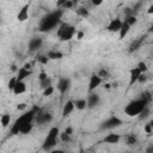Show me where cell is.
Here are the masks:
<instances>
[{"mask_svg":"<svg viewBox=\"0 0 153 153\" xmlns=\"http://www.w3.org/2000/svg\"><path fill=\"white\" fill-rule=\"evenodd\" d=\"M71 88V79L69 78H60L57 81V90L61 94H65Z\"/></svg>","mask_w":153,"mask_h":153,"instance_id":"cell-8","label":"cell"},{"mask_svg":"<svg viewBox=\"0 0 153 153\" xmlns=\"http://www.w3.org/2000/svg\"><path fill=\"white\" fill-rule=\"evenodd\" d=\"M122 120L118 118L117 116H110L109 118H106L103 123H102V129L103 130H111V129H115V128H118L121 124H122Z\"/></svg>","mask_w":153,"mask_h":153,"instance_id":"cell-6","label":"cell"},{"mask_svg":"<svg viewBox=\"0 0 153 153\" xmlns=\"http://www.w3.org/2000/svg\"><path fill=\"white\" fill-rule=\"evenodd\" d=\"M36 114H37V108H32L29 111H26L23 115H20L16 120V122L13 123V126L11 127V134L12 135H18L20 128L24 124H27V123H32L33 122V120L36 118Z\"/></svg>","mask_w":153,"mask_h":153,"instance_id":"cell-2","label":"cell"},{"mask_svg":"<svg viewBox=\"0 0 153 153\" xmlns=\"http://www.w3.org/2000/svg\"><path fill=\"white\" fill-rule=\"evenodd\" d=\"M47 57H48V60H60L63 57V54L59 50H50V51H48Z\"/></svg>","mask_w":153,"mask_h":153,"instance_id":"cell-20","label":"cell"},{"mask_svg":"<svg viewBox=\"0 0 153 153\" xmlns=\"http://www.w3.org/2000/svg\"><path fill=\"white\" fill-rule=\"evenodd\" d=\"M110 86H111V85H110L109 82H106V84L104 85V87H105V88H110Z\"/></svg>","mask_w":153,"mask_h":153,"instance_id":"cell-48","label":"cell"},{"mask_svg":"<svg viewBox=\"0 0 153 153\" xmlns=\"http://www.w3.org/2000/svg\"><path fill=\"white\" fill-rule=\"evenodd\" d=\"M121 140V136L118 134H115V133H111V134H108L106 136H104L103 139V142L105 143H109V145H116Z\"/></svg>","mask_w":153,"mask_h":153,"instance_id":"cell-14","label":"cell"},{"mask_svg":"<svg viewBox=\"0 0 153 153\" xmlns=\"http://www.w3.org/2000/svg\"><path fill=\"white\" fill-rule=\"evenodd\" d=\"M54 91H55V88H54L53 85H51V86H49V87H47V88L43 90V96H44V97H49V96H51V94L54 93Z\"/></svg>","mask_w":153,"mask_h":153,"instance_id":"cell-33","label":"cell"},{"mask_svg":"<svg viewBox=\"0 0 153 153\" xmlns=\"http://www.w3.org/2000/svg\"><path fill=\"white\" fill-rule=\"evenodd\" d=\"M75 33H76V29L73 25L61 23L57 27V36H59L60 41H62V42L71 41L75 36Z\"/></svg>","mask_w":153,"mask_h":153,"instance_id":"cell-5","label":"cell"},{"mask_svg":"<svg viewBox=\"0 0 153 153\" xmlns=\"http://www.w3.org/2000/svg\"><path fill=\"white\" fill-rule=\"evenodd\" d=\"M137 69L141 72V73H147V71H148V67H147V65H146V62H143V61H141V62H139L137 63Z\"/></svg>","mask_w":153,"mask_h":153,"instance_id":"cell-30","label":"cell"},{"mask_svg":"<svg viewBox=\"0 0 153 153\" xmlns=\"http://www.w3.org/2000/svg\"><path fill=\"white\" fill-rule=\"evenodd\" d=\"M74 109L76 110H85L86 109V99H76L74 100Z\"/></svg>","mask_w":153,"mask_h":153,"instance_id":"cell-21","label":"cell"},{"mask_svg":"<svg viewBox=\"0 0 153 153\" xmlns=\"http://www.w3.org/2000/svg\"><path fill=\"white\" fill-rule=\"evenodd\" d=\"M100 103V97L98 93L96 92H91L88 93V97L86 99V109H94L96 106H98Z\"/></svg>","mask_w":153,"mask_h":153,"instance_id":"cell-7","label":"cell"},{"mask_svg":"<svg viewBox=\"0 0 153 153\" xmlns=\"http://www.w3.org/2000/svg\"><path fill=\"white\" fill-rule=\"evenodd\" d=\"M73 110H74V102L73 100L66 102L65 105H63V109H62V117L65 118V117L69 116L73 112Z\"/></svg>","mask_w":153,"mask_h":153,"instance_id":"cell-16","label":"cell"},{"mask_svg":"<svg viewBox=\"0 0 153 153\" xmlns=\"http://www.w3.org/2000/svg\"><path fill=\"white\" fill-rule=\"evenodd\" d=\"M103 4V0H92V5L93 6H99Z\"/></svg>","mask_w":153,"mask_h":153,"instance_id":"cell-43","label":"cell"},{"mask_svg":"<svg viewBox=\"0 0 153 153\" xmlns=\"http://www.w3.org/2000/svg\"><path fill=\"white\" fill-rule=\"evenodd\" d=\"M136 22H137V19H136V16H126V19H124V23H127L130 27L133 26V25H135L136 24Z\"/></svg>","mask_w":153,"mask_h":153,"instance_id":"cell-25","label":"cell"},{"mask_svg":"<svg viewBox=\"0 0 153 153\" xmlns=\"http://www.w3.org/2000/svg\"><path fill=\"white\" fill-rule=\"evenodd\" d=\"M141 98L145 99V100H147V102L149 103L151 99H152V97H151V92H149V91H145V92H142V93H141Z\"/></svg>","mask_w":153,"mask_h":153,"instance_id":"cell-35","label":"cell"},{"mask_svg":"<svg viewBox=\"0 0 153 153\" xmlns=\"http://www.w3.org/2000/svg\"><path fill=\"white\" fill-rule=\"evenodd\" d=\"M148 102L142 99V98H139V99H135V100H131L129 102L126 108H124V114L129 117H134V116H139V114L148 106Z\"/></svg>","mask_w":153,"mask_h":153,"instance_id":"cell-3","label":"cell"},{"mask_svg":"<svg viewBox=\"0 0 153 153\" xmlns=\"http://www.w3.org/2000/svg\"><path fill=\"white\" fill-rule=\"evenodd\" d=\"M102 82H103V80H102L97 74L91 75V76H90V81H88V93L93 92Z\"/></svg>","mask_w":153,"mask_h":153,"instance_id":"cell-11","label":"cell"},{"mask_svg":"<svg viewBox=\"0 0 153 153\" xmlns=\"http://www.w3.org/2000/svg\"><path fill=\"white\" fill-rule=\"evenodd\" d=\"M65 133H66L67 135H69V136H71V135L73 134V128H72V127H67V128L65 129Z\"/></svg>","mask_w":153,"mask_h":153,"instance_id":"cell-42","label":"cell"},{"mask_svg":"<svg viewBox=\"0 0 153 153\" xmlns=\"http://www.w3.org/2000/svg\"><path fill=\"white\" fill-rule=\"evenodd\" d=\"M59 136H60V139H61L62 141H65V142H66V141H69V139H71V136H69V135H67L65 131L60 133V135H59Z\"/></svg>","mask_w":153,"mask_h":153,"instance_id":"cell-38","label":"cell"},{"mask_svg":"<svg viewBox=\"0 0 153 153\" xmlns=\"http://www.w3.org/2000/svg\"><path fill=\"white\" fill-rule=\"evenodd\" d=\"M18 73H17V81H24L30 74H31V71H27V69H25L24 67H22V68H19L18 71H17Z\"/></svg>","mask_w":153,"mask_h":153,"instance_id":"cell-18","label":"cell"},{"mask_svg":"<svg viewBox=\"0 0 153 153\" xmlns=\"http://www.w3.org/2000/svg\"><path fill=\"white\" fill-rule=\"evenodd\" d=\"M26 91V84L24 81H17L16 82V86L13 87L12 92L16 94V96H19L22 93H24Z\"/></svg>","mask_w":153,"mask_h":153,"instance_id":"cell-17","label":"cell"},{"mask_svg":"<svg viewBox=\"0 0 153 153\" xmlns=\"http://www.w3.org/2000/svg\"><path fill=\"white\" fill-rule=\"evenodd\" d=\"M62 16H63V11H62L61 8H57V10H55V11H51V12H49L48 14H45V16L41 19V22H39V24H38L39 31H42V32H48V31L55 29L56 26H59V25L61 24V18H62Z\"/></svg>","mask_w":153,"mask_h":153,"instance_id":"cell-1","label":"cell"},{"mask_svg":"<svg viewBox=\"0 0 153 153\" xmlns=\"http://www.w3.org/2000/svg\"><path fill=\"white\" fill-rule=\"evenodd\" d=\"M26 104L25 103H19L18 105H17V110H24V109H26Z\"/></svg>","mask_w":153,"mask_h":153,"instance_id":"cell-41","label":"cell"},{"mask_svg":"<svg viewBox=\"0 0 153 153\" xmlns=\"http://www.w3.org/2000/svg\"><path fill=\"white\" fill-rule=\"evenodd\" d=\"M53 115L49 112H41L38 114V116L36 117V121L38 124H49L53 121Z\"/></svg>","mask_w":153,"mask_h":153,"instance_id":"cell-12","label":"cell"},{"mask_svg":"<svg viewBox=\"0 0 153 153\" xmlns=\"http://www.w3.org/2000/svg\"><path fill=\"white\" fill-rule=\"evenodd\" d=\"M42 44H43V39H42L41 37H32V38L29 41V44H27L29 51H30V53L37 51V50L42 47Z\"/></svg>","mask_w":153,"mask_h":153,"instance_id":"cell-9","label":"cell"},{"mask_svg":"<svg viewBox=\"0 0 153 153\" xmlns=\"http://www.w3.org/2000/svg\"><path fill=\"white\" fill-rule=\"evenodd\" d=\"M76 14L80 16V17H82V18H87L90 16V12H88V10L86 7H79L76 10Z\"/></svg>","mask_w":153,"mask_h":153,"instance_id":"cell-24","label":"cell"},{"mask_svg":"<svg viewBox=\"0 0 153 153\" xmlns=\"http://www.w3.org/2000/svg\"><path fill=\"white\" fill-rule=\"evenodd\" d=\"M11 69H12V71H18V69H17V66H16V65H12V66H11Z\"/></svg>","mask_w":153,"mask_h":153,"instance_id":"cell-47","label":"cell"},{"mask_svg":"<svg viewBox=\"0 0 153 153\" xmlns=\"http://www.w3.org/2000/svg\"><path fill=\"white\" fill-rule=\"evenodd\" d=\"M149 112H151L149 108H148V106H147V108H145V109L139 114V118H140V120H146V118L149 116Z\"/></svg>","mask_w":153,"mask_h":153,"instance_id":"cell-29","label":"cell"},{"mask_svg":"<svg viewBox=\"0 0 153 153\" xmlns=\"http://www.w3.org/2000/svg\"><path fill=\"white\" fill-rule=\"evenodd\" d=\"M141 43H142V38H140V39H137V41H134V42L130 44V47H129V51H130V53H133V51L137 50V49L140 48Z\"/></svg>","mask_w":153,"mask_h":153,"instance_id":"cell-26","label":"cell"},{"mask_svg":"<svg viewBox=\"0 0 153 153\" xmlns=\"http://www.w3.org/2000/svg\"><path fill=\"white\" fill-rule=\"evenodd\" d=\"M33 128V124L32 123H27V124H24L20 130H19V134H29Z\"/></svg>","mask_w":153,"mask_h":153,"instance_id":"cell-23","label":"cell"},{"mask_svg":"<svg viewBox=\"0 0 153 153\" xmlns=\"http://www.w3.org/2000/svg\"><path fill=\"white\" fill-rule=\"evenodd\" d=\"M0 23H1V22H0Z\"/></svg>","mask_w":153,"mask_h":153,"instance_id":"cell-49","label":"cell"},{"mask_svg":"<svg viewBox=\"0 0 153 153\" xmlns=\"http://www.w3.org/2000/svg\"><path fill=\"white\" fill-rule=\"evenodd\" d=\"M143 130H145V133H146V134L151 135V134L153 133V124H152V122L146 123V124H145V127H143Z\"/></svg>","mask_w":153,"mask_h":153,"instance_id":"cell-32","label":"cell"},{"mask_svg":"<svg viewBox=\"0 0 153 153\" xmlns=\"http://www.w3.org/2000/svg\"><path fill=\"white\" fill-rule=\"evenodd\" d=\"M37 60H38L42 65H45V63H48V61H49L48 57H47V55H41V56L37 57Z\"/></svg>","mask_w":153,"mask_h":153,"instance_id":"cell-37","label":"cell"},{"mask_svg":"<svg viewBox=\"0 0 153 153\" xmlns=\"http://www.w3.org/2000/svg\"><path fill=\"white\" fill-rule=\"evenodd\" d=\"M74 5H75L74 1H72V0H65L63 5L61 6V10H62V11H63V10H69V8H72Z\"/></svg>","mask_w":153,"mask_h":153,"instance_id":"cell-28","label":"cell"},{"mask_svg":"<svg viewBox=\"0 0 153 153\" xmlns=\"http://www.w3.org/2000/svg\"><path fill=\"white\" fill-rule=\"evenodd\" d=\"M60 129L57 127H53L50 128V130L48 131V135L45 136L43 143H42V149L48 152V151H51L56 145H57V137L60 135Z\"/></svg>","mask_w":153,"mask_h":153,"instance_id":"cell-4","label":"cell"},{"mask_svg":"<svg viewBox=\"0 0 153 153\" xmlns=\"http://www.w3.org/2000/svg\"><path fill=\"white\" fill-rule=\"evenodd\" d=\"M29 8H30V5L29 4H25L18 12L17 14V20L18 22H25L27 18H29Z\"/></svg>","mask_w":153,"mask_h":153,"instance_id":"cell-13","label":"cell"},{"mask_svg":"<svg viewBox=\"0 0 153 153\" xmlns=\"http://www.w3.org/2000/svg\"><path fill=\"white\" fill-rule=\"evenodd\" d=\"M126 141H127V145L133 146V145H135V143L137 142V137H136V135H134V134H129V135L126 137Z\"/></svg>","mask_w":153,"mask_h":153,"instance_id":"cell-27","label":"cell"},{"mask_svg":"<svg viewBox=\"0 0 153 153\" xmlns=\"http://www.w3.org/2000/svg\"><path fill=\"white\" fill-rule=\"evenodd\" d=\"M47 78H49V76H48V74H47L45 72H41V73L38 74V81H42V80H45Z\"/></svg>","mask_w":153,"mask_h":153,"instance_id":"cell-40","label":"cell"},{"mask_svg":"<svg viewBox=\"0 0 153 153\" xmlns=\"http://www.w3.org/2000/svg\"><path fill=\"white\" fill-rule=\"evenodd\" d=\"M50 153H65V151L63 149H51Z\"/></svg>","mask_w":153,"mask_h":153,"instance_id":"cell-45","label":"cell"},{"mask_svg":"<svg viewBox=\"0 0 153 153\" xmlns=\"http://www.w3.org/2000/svg\"><path fill=\"white\" fill-rule=\"evenodd\" d=\"M146 80H147V75H146L145 73H141L140 76H139V79H137V82L143 84V82H146Z\"/></svg>","mask_w":153,"mask_h":153,"instance_id":"cell-39","label":"cell"},{"mask_svg":"<svg viewBox=\"0 0 153 153\" xmlns=\"http://www.w3.org/2000/svg\"><path fill=\"white\" fill-rule=\"evenodd\" d=\"M147 12H148L149 14H152V13H153V5H151V6L148 7V11H147Z\"/></svg>","mask_w":153,"mask_h":153,"instance_id":"cell-46","label":"cell"},{"mask_svg":"<svg viewBox=\"0 0 153 153\" xmlns=\"http://www.w3.org/2000/svg\"><path fill=\"white\" fill-rule=\"evenodd\" d=\"M16 82H17V78H16V76H13V78H11V79H10V81L7 82V87H8V90H10V91H12V90H13V87L16 86Z\"/></svg>","mask_w":153,"mask_h":153,"instance_id":"cell-34","label":"cell"},{"mask_svg":"<svg viewBox=\"0 0 153 153\" xmlns=\"http://www.w3.org/2000/svg\"><path fill=\"white\" fill-rule=\"evenodd\" d=\"M122 23H123V20H122L121 18L111 19L110 23H109L108 26H106V30H108L109 32H118L120 29H121V26H122Z\"/></svg>","mask_w":153,"mask_h":153,"instance_id":"cell-10","label":"cell"},{"mask_svg":"<svg viewBox=\"0 0 153 153\" xmlns=\"http://www.w3.org/2000/svg\"><path fill=\"white\" fill-rule=\"evenodd\" d=\"M129 30H130V26L127 24V23H122V26H121V29H120V31H118V39H123L127 35H128V32H129Z\"/></svg>","mask_w":153,"mask_h":153,"instance_id":"cell-19","label":"cell"},{"mask_svg":"<svg viewBox=\"0 0 153 153\" xmlns=\"http://www.w3.org/2000/svg\"><path fill=\"white\" fill-rule=\"evenodd\" d=\"M140 74H141V72L137 69V67H134V68H131L130 69V75H129V87L130 86H133L135 82H137V79H139V76H140Z\"/></svg>","mask_w":153,"mask_h":153,"instance_id":"cell-15","label":"cell"},{"mask_svg":"<svg viewBox=\"0 0 153 153\" xmlns=\"http://www.w3.org/2000/svg\"><path fill=\"white\" fill-rule=\"evenodd\" d=\"M75 36H76L78 39H82V37H84V32H82V31H76Z\"/></svg>","mask_w":153,"mask_h":153,"instance_id":"cell-44","label":"cell"},{"mask_svg":"<svg viewBox=\"0 0 153 153\" xmlns=\"http://www.w3.org/2000/svg\"><path fill=\"white\" fill-rule=\"evenodd\" d=\"M97 75L103 80V79H105V78H108V76H109V73H108V71H106V69H104V68H103V69H100V71H99V73H98Z\"/></svg>","mask_w":153,"mask_h":153,"instance_id":"cell-36","label":"cell"},{"mask_svg":"<svg viewBox=\"0 0 153 153\" xmlns=\"http://www.w3.org/2000/svg\"><path fill=\"white\" fill-rule=\"evenodd\" d=\"M39 86H41V88H47V87H49V86H51V79L50 78H47L45 80H42V81H39Z\"/></svg>","mask_w":153,"mask_h":153,"instance_id":"cell-31","label":"cell"},{"mask_svg":"<svg viewBox=\"0 0 153 153\" xmlns=\"http://www.w3.org/2000/svg\"><path fill=\"white\" fill-rule=\"evenodd\" d=\"M10 122H11V116H10L8 114H4V115L0 116V124H1L4 128L8 127Z\"/></svg>","mask_w":153,"mask_h":153,"instance_id":"cell-22","label":"cell"}]
</instances>
